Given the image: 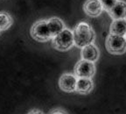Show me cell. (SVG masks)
Masks as SVG:
<instances>
[{
  "label": "cell",
  "mask_w": 126,
  "mask_h": 114,
  "mask_svg": "<svg viewBox=\"0 0 126 114\" xmlns=\"http://www.w3.org/2000/svg\"><path fill=\"white\" fill-rule=\"evenodd\" d=\"M48 27H49L50 33L52 34V37H55L59 34H61L63 30L65 29V26L62 20L58 18H52L49 20H47Z\"/></svg>",
  "instance_id": "30bf717a"
},
{
  "label": "cell",
  "mask_w": 126,
  "mask_h": 114,
  "mask_svg": "<svg viewBox=\"0 0 126 114\" xmlns=\"http://www.w3.org/2000/svg\"><path fill=\"white\" fill-rule=\"evenodd\" d=\"M125 36H126V35H125Z\"/></svg>",
  "instance_id": "e0dca14e"
},
{
  "label": "cell",
  "mask_w": 126,
  "mask_h": 114,
  "mask_svg": "<svg viewBox=\"0 0 126 114\" xmlns=\"http://www.w3.org/2000/svg\"><path fill=\"white\" fill-rule=\"evenodd\" d=\"M0 20H1V25H0V28L1 31H4V30L8 29L12 26V19L9 14L5 13V12H2L0 15Z\"/></svg>",
  "instance_id": "4fadbf2b"
},
{
  "label": "cell",
  "mask_w": 126,
  "mask_h": 114,
  "mask_svg": "<svg viewBox=\"0 0 126 114\" xmlns=\"http://www.w3.org/2000/svg\"><path fill=\"white\" fill-rule=\"evenodd\" d=\"M110 32L112 34L124 36L126 35V19H115L111 23Z\"/></svg>",
  "instance_id": "8fae6325"
},
{
  "label": "cell",
  "mask_w": 126,
  "mask_h": 114,
  "mask_svg": "<svg viewBox=\"0 0 126 114\" xmlns=\"http://www.w3.org/2000/svg\"><path fill=\"white\" fill-rule=\"evenodd\" d=\"M51 114H67L64 111L61 110H54L53 112H51Z\"/></svg>",
  "instance_id": "9a60e30c"
},
{
  "label": "cell",
  "mask_w": 126,
  "mask_h": 114,
  "mask_svg": "<svg viewBox=\"0 0 126 114\" xmlns=\"http://www.w3.org/2000/svg\"><path fill=\"white\" fill-rule=\"evenodd\" d=\"M31 35L34 39L39 41H47L53 38L47 21L46 20H39L33 24L31 28Z\"/></svg>",
  "instance_id": "277c9868"
},
{
  "label": "cell",
  "mask_w": 126,
  "mask_h": 114,
  "mask_svg": "<svg viewBox=\"0 0 126 114\" xmlns=\"http://www.w3.org/2000/svg\"><path fill=\"white\" fill-rule=\"evenodd\" d=\"M110 17L114 19H123L126 18V3L117 1L116 5L109 12Z\"/></svg>",
  "instance_id": "9c48e42d"
},
{
  "label": "cell",
  "mask_w": 126,
  "mask_h": 114,
  "mask_svg": "<svg viewBox=\"0 0 126 114\" xmlns=\"http://www.w3.org/2000/svg\"><path fill=\"white\" fill-rule=\"evenodd\" d=\"M81 57L83 60L89 61H95L99 57V50L96 46L94 44H90L89 46H86L81 50Z\"/></svg>",
  "instance_id": "ba28073f"
},
{
  "label": "cell",
  "mask_w": 126,
  "mask_h": 114,
  "mask_svg": "<svg viewBox=\"0 0 126 114\" xmlns=\"http://www.w3.org/2000/svg\"><path fill=\"white\" fill-rule=\"evenodd\" d=\"M95 68L94 62L86 60L80 61L75 67V74L79 78H91L94 76Z\"/></svg>",
  "instance_id": "5b68a950"
},
{
  "label": "cell",
  "mask_w": 126,
  "mask_h": 114,
  "mask_svg": "<svg viewBox=\"0 0 126 114\" xmlns=\"http://www.w3.org/2000/svg\"><path fill=\"white\" fill-rule=\"evenodd\" d=\"M77 78L72 74H63L59 80V86L61 91L66 92H73L76 91Z\"/></svg>",
  "instance_id": "8992f818"
},
{
  "label": "cell",
  "mask_w": 126,
  "mask_h": 114,
  "mask_svg": "<svg viewBox=\"0 0 126 114\" xmlns=\"http://www.w3.org/2000/svg\"><path fill=\"white\" fill-rule=\"evenodd\" d=\"M100 1H101V3H102L103 9L108 11V12H110V11L116 5V4L117 3L118 0H100Z\"/></svg>",
  "instance_id": "5bb4252c"
},
{
  "label": "cell",
  "mask_w": 126,
  "mask_h": 114,
  "mask_svg": "<svg viewBox=\"0 0 126 114\" xmlns=\"http://www.w3.org/2000/svg\"><path fill=\"white\" fill-rule=\"evenodd\" d=\"M93 82L90 78H78L76 91L81 94H88L93 90Z\"/></svg>",
  "instance_id": "7c38bea8"
},
{
  "label": "cell",
  "mask_w": 126,
  "mask_h": 114,
  "mask_svg": "<svg viewBox=\"0 0 126 114\" xmlns=\"http://www.w3.org/2000/svg\"><path fill=\"white\" fill-rule=\"evenodd\" d=\"M75 44L73 32L68 29H64L61 34L53 38V46L60 51L68 50Z\"/></svg>",
  "instance_id": "7a4b0ae2"
},
{
  "label": "cell",
  "mask_w": 126,
  "mask_h": 114,
  "mask_svg": "<svg viewBox=\"0 0 126 114\" xmlns=\"http://www.w3.org/2000/svg\"><path fill=\"white\" fill-rule=\"evenodd\" d=\"M84 12L90 17H97L103 10L100 0H87L83 6Z\"/></svg>",
  "instance_id": "52a82bcc"
},
{
  "label": "cell",
  "mask_w": 126,
  "mask_h": 114,
  "mask_svg": "<svg viewBox=\"0 0 126 114\" xmlns=\"http://www.w3.org/2000/svg\"><path fill=\"white\" fill-rule=\"evenodd\" d=\"M27 114H44V113L41 112V111H39V110H32Z\"/></svg>",
  "instance_id": "2e32d148"
},
{
  "label": "cell",
  "mask_w": 126,
  "mask_h": 114,
  "mask_svg": "<svg viewBox=\"0 0 126 114\" xmlns=\"http://www.w3.org/2000/svg\"><path fill=\"white\" fill-rule=\"evenodd\" d=\"M108 51L114 55H121L126 51V38L124 36L110 34L106 40Z\"/></svg>",
  "instance_id": "3957f363"
},
{
  "label": "cell",
  "mask_w": 126,
  "mask_h": 114,
  "mask_svg": "<svg viewBox=\"0 0 126 114\" xmlns=\"http://www.w3.org/2000/svg\"><path fill=\"white\" fill-rule=\"evenodd\" d=\"M75 44L78 47H85L93 44L94 40V33L92 27L88 23L81 22L75 27L73 31Z\"/></svg>",
  "instance_id": "6da1fadb"
}]
</instances>
